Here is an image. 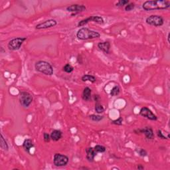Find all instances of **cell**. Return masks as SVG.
<instances>
[{
	"label": "cell",
	"mask_w": 170,
	"mask_h": 170,
	"mask_svg": "<svg viewBox=\"0 0 170 170\" xmlns=\"http://www.w3.org/2000/svg\"><path fill=\"white\" fill-rule=\"evenodd\" d=\"M170 7V1L169 0H150L146 1L142 4V8L145 11L163 10Z\"/></svg>",
	"instance_id": "1"
},
{
	"label": "cell",
	"mask_w": 170,
	"mask_h": 170,
	"mask_svg": "<svg viewBox=\"0 0 170 170\" xmlns=\"http://www.w3.org/2000/svg\"><path fill=\"white\" fill-rule=\"evenodd\" d=\"M76 35L78 39L85 41L99 38L100 34L99 32L93 31L89 28L82 27L77 32Z\"/></svg>",
	"instance_id": "2"
},
{
	"label": "cell",
	"mask_w": 170,
	"mask_h": 170,
	"mask_svg": "<svg viewBox=\"0 0 170 170\" xmlns=\"http://www.w3.org/2000/svg\"><path fill=\"white\" fill-rule=\"evenodd\" d=\"M35 69L37 72L43 73L47 76L53 74L54 70L49 63L45 60H39L35 64Z\"/></svg>",
	"instance_id": "3"
},
{
	"label": "cell",
	"mask_w": 170,
	"mask_h": 170,
	"mask_svg": "<svg viewBox=\"0 0 170 170\" xmlns=\"http://www.w3.org/2000/svg\"><path fill=\"white\" fill-rule=\"evenodd\" d=\"M69 161V158L66 155L56 153L53 156V164L56 167L61 168L66 166Z\"/></svg>",
	"instance_id": "4"
},
{
	"label": "cell",
	"mask_w": 170,
	"mask_h": 170,
	"mask_svg": "<svg viewBox=\"0 0 170 170\" xmlns=\"http://www.w3.org/2000/svg\"><path fill=\"white\" fill-rule=\"evenodd\" d=\"M27 40V37H16L11 39L7 44V47L11 51H17L20 49L21 45Z\"/></svg>",
	"instance_id": "5"
},
{
	"label": "cell",
	"mask_w": 170,
	"mask_h": 170,
	"mask_svg": "<svg viewBox=\"0 0 170 170\" xmlns=\"http://www.w3.org/2000/svg\"><path fill=\"white\" fill-rule=\"evenodd\" d=\"M146 22L147 24L154 26V27H161L164 24V18L157 15H152L146 18Z\"/></svg>",
	"instance_id": "6"
},
{
	"label": "cell",
	"mask_w": 170,
	"mask_h": 170,
	"mask_svg": "<svg viewBox=\"0 0 170 170\" xmlns=\"http://www.w3.org/2000/svg\"><path fill=\"white\" fill-rule=\"evenodd\" d=\"M33 96L28 92H21L20 94V103L21 107L27 108L33 102Z\"/></svg>",
	"instance_id": "7"
},
{
	"label": "cell",
	"mask_w": 170,
	"mask_h": 170,
	"mask_svg": "<svg viewBox=\"0 0 170 170\" xmlns=\"http://www.w3.org/2000/svg\"><path fill=\"white\" fill-rule=\"evenodd\" d=\"M89 22H94V23H96V24H103L104 23V20L103 17L99 16H90L87 18H85V19H84V20H81V21H79L77 27H82V26H84L87 24H89Z\"/></svg>",
	"instance_id": "8"
},
{
	"label": "cell",
	"mask_w": 170,
	"mask_h": 170,
	"mask_svg": "<svg viewBox=\"0 0 170 170\" xmlns=\"http://www.w3.org/2000/svg\"><path fill=\"white\" fill-rule=\"evenodd\" d=\"M136 134H144L146 139H149V140H152L155 138L154 132L153 129L151 127L146 126L143 128H139L134 131Z\"/></svg>",
	"instance_id": "9"
},
{
	"label": "cell",
	"mask_w": 170,
	"mask_h": 170,
	"mask_svg": "<svg viewBox=\"0 0 170 170\" xmlns=\"http://www.w3.org/2000/svg\"><path fill=\"white\" fill-rule=\"evenodd\" d=\"M139 115L150 120L156 121L157 120V116L148 107H142L139 110Z\"/></svg>",
	"instance_id": "10"
},
{
	"label": "cell",
	"mask_w": 170,
	"mask_h": 170,
	"mask_svg": "<svg viewBox=\"0 0 170 170\" xmlns=\"http://www.w3.org/2000/svg\"><path fill=\"white\" fill-rule=\"evenodd\" d=\"M56 25H57V21L53 20V19H50V20H46V21L40 23V24H37L35 26V29H38V30L45 29L53 27Z\"/></svg>",
	"instance_id": "11"
},
{
	"label": "cell",
	"mask_w": 170,
	"mask_h": 170,
	"mask_svg": "<svg viewBox=\"0 0 170 170\" xmlns=\"http://www.w3.org/2000/svg\"><path fill=\"white\" fill-rule=\"evenodd\" d=\"M86 9V7L84 5L80 4H73L67 7V11L69 12L73 13V15H76L80 12L85 11Z\"/></svg>",
	"instance_id": "12"
},
{
	"label": "cell",
	"mask_w": 170,
	"mask_h": 170,
	"mask_svg": "<svg viewBox=\"0 0 170 170\" xmlns=\"http://www.w3.org/2000/svg\"><path fill=\"white\" fill-rule=\"evenodd\" d=\"M94 99L95 101V106H94V110L98 114H100L104 112V108L100 103V97L99 94L94 95Z\"/></svg>",
	"instance_id": "13"
},
{
	"label": "cell",
	"mask_w": 170,
	"mask_h": 170,
	"mask_svg": "<svg viewBox=\"0 0 170 170\" xmlns=\"http://www.w3.org/2000/svg\"><path fill=\"white\" fill-rule=\"evenodd\" d=\"M86 152V160L89 162H90V163H92L94 161V157L96 156L97 155V152L94 150V148H92V147H89V148H87L85 150Z\"/></svg>",
	"instance_id": "14"
},
{
	"label": "cell",
	"mask_w": 170,
	"mask_h": 170,
	"mask_svg": "<svg viewBox=\"0 0 170 170\" xmlns=\"http://www.w3.org/2000/svg\"><path fill=\"white\" fill-rule=\"evenodd\" d=\"M98 48L99 49L100 51L104 52L105 54H109L110 53L111 45L109 41H103V42H100L97 45Z\"/></svg>",
	"instance_id": "15"
},
{
	"label": "cell",
	"mask_w": 170,
	"mask_h": 170,
	"mask_svg": "<svg viewBox=\"0 0 170 170\" xmlns=\"http://www.w3.org/2000/svg\"><path fill=\"white\" fill-rule=\"evenodd\" d=\"M82 99L84 101L89 102L92 100V90L86 86L84 89L82 94Z\"/></svg>",
	"instance_id": "16"
},
{
	"label": "cell",
	"mask_w": 170,
	"mask_h": 170,
	"mask_svg": "<svg viewBox=\"0 0 170 170\" xmlns=\"http://www.w3.org/2000/svg\"><path fill=\"white\" fill-rule=\"evenodd\" d=\"M34 146H34V143L32 141V139H25L24 143H23V148H24L26 152H27L29 154H31L30 153V150H31V149L33 148Z\"/></svg>",
	"instance_id": "17"
},
{
	"label": "cell",
	"mask_w": 170,
	"mask_h": 170,
	"mask_svg": "<svg viewBox=\"0 0 170 170\" xmlns=\"http://www.w3.org/2000/svg\"><path fill=\"white\" fill-rule=\"evenodd\" d=\"M51 139L52 141L57 142L63 137V132L60 130H54L51 133Z\"/></svg>",
	"instance_id": "18"
},
{
	"label": "cell",
	"mask_w": 170,
	"mask_h": 170,
	"mask_svg": "<svg viewBox=\"0 0 170 170\" xmlns=\"http://www.w3.org/2000/svg\"><path fill=\"white\" fill-rule=\"evenodd\" d=\"M81 80L82 82H86L89 81L92 83H94L96 81V77L91 74H85L83 75L81 78Z\"/></svg>",
	"instance_id": "19"
},
{
	"label": "cell",
	"mask_w": 170,
	"mask_h": 170,
	"mask_svg": "<svg viewBox=\"0 0 170 170\" xmlns=\"http://www.w3.org/2000/svg\"><path fill=\"white\" fill-rule=\"evenodd\" d=\"M0 146H1V148L5 151V152H7L9 150V146L8 143H7V141L5 140V138L3 137V136L2 134H1V141H0Z\"/></svg>",
	"instance_id": "20"
},
{
	"label": "cell",
	"mask_w": 170,
	"mask_h": 170,
	"mask_svg": "<svg viewBox=\"0 0 170 170\" xmlns=\"http://www.w3.org/2000/svg\"><path fill=\"white\" fill-rule=\"evenodd\" d=\"M89 118L92 121H94V122H99L104 119V116L99 114H91L89 116Z\"/></svg>",
	"instance_id": "21"
},
{
	"label": "cell",
	"mask_w": 170,
	"mask_h": 170,
	"mask_svg": "<svg viewBox=\"0 0 170 170\" xmlns=\"http://www.w3.org/2000/svg\"><path fill=\"white\" fill-rule=\"evenodd\" d=\"M120 92V89L118 85H116L114 86V87H113L111 90L110 91V95L112 96H118V94Z\"/></svg>",
	"instance_id": "22"
},
{
	"label": "cell",
	"mask_w": 170,
	"mask_h": 170,
	"mask_svg": "<svg viewBox=\"0 0 170 170\" xmlns=\"http://www.w3.org/2000/svg\"><path fill=\"white\" fill-rule=\"evenodd\" d=\"M63 71L66 73H71L74 71V67L71 65L69 63H67L63 67Z\"/></svg>",
	"instance_id": "23"
},
{
	"label": "cell",
	"mask_w": 170,
	"mask_h": 170,
	"mask_svg": "<svg viewBox=\"0 0 170 170\" xmlns=\"http://www.w3.org/2000/svg\"><path fill=\"white\" fill-rule=\"evenodd\" d=\"M94 149L97 153H104V152H106V150H107L106 147H104L103 146L99 145V144L96 145L95 146H94Z\"/></svg>",
	"instance_id": "24"
},
{
	"label": "cell",
	"mask_w": 170,
	"mask_h": 170,
	"mask_svg": "<svg viewBox=\"0 0 170 170\" xmlns=\"http://www.w3.org/2000/svg\"><path fill=\"white\" fill-rule=\"evenodd\" d=\"M136 152L138 154L139 156L141 157H146V156H147V155H148V152H147V151L143 148L136 149Z\"/></svg>",
	"instance_id": "25"
},
{
	"label": "cell",
	"mask_w": 170,
	"mask_h": 170,
	"mask_svg": "<svg viewBox=\"0 0 170 170\" xmlns=\"http://www.w3.org/2000/svg\"><path fill=\"white\" fill-rule=\"evenodd\" d=\"M122 123H123V118L121 116H120L118 119L112 121L111 122L112 124H114V125H117V126H122Z\"/></svg>",
	"instance_id": "26"
},
{
	"label": "cell",
	"mask_w": 170,
	"mask_h": 170,
	"mask_svg": "<svg viewBox=\"0 0 170 170\" xmlns=\"http://www.w3.org/2000/svg\"><path fill=\"white\" fill-rule=\"evenodd\" d=\"M129 3H130L129 0H120V1H118L116 3V5L117 7H124V6H126Z\"/></svg>",
	"instance_id": "27"
},
{
	"label": "cell",
	"mask_w": 170,
	"mask_h": 170,
	"mask_svg": "<svg viewBox=\"0 0 170 170\" xmlns=\"http://www.w3.org/2000/svg\"><path fill=\"white\" fill-rule=\"evenodd\" d=\"M135 8V4L134 3H129L128 4H127L125 7H124V9L126 11H131L132 10H133Z\"/></svg>",
	"instance_id": "28"
},
{
	"label": "cell",
	"mask_w": 170,
	"mask_h": 170,
	"mask_svg": "<svg viewBox=\"0 0 170 170\" xmlns=\"http://www.w3.org/2000/svg\"><path fill=\"white\" fill-rule=\"evenodd\" d=\"M51 135L49 134L47 132H44L43 133V140L45 142L48 143L51 141Z\"/></svg>",
	"instance_id": "29"
},
{
	"label": "cell",
	"mask_w": 170,
	"mask_h": 170,
	"mask_svg": "<svg viewBox=\"0 0 170 170\" xmlns=\"http://www.w3.org/2000/svg\"><path fill=\"white\" fill-rule=\"evenodd\" d=\"M157 137L160 138V139H168V137H166L163 134V132H162V131L161 130H158L157 132Z\"/></svg>",
	"instance_id": "30"
},
{
	"label": "cell",
	"mask_w": 170,
	"mask_h": 170,
	"mask_svg": "<svg viewBox=\"0 0 170 170\" xmlns=\"http://www.w3.org/2000/svg\"><path fill=\"white\" fill-rule=\"evenodd\" d=\"M136 168L138 170H142V169H144V166L142 165V164H138V165H137Z\"/></svg>",
	"instance_id": "31"
},
{
	"label": "cell",
	"mask_w": 170,
	"mask_h": 170,
	"mask_svg": "<svg viewBox=\"0 0 170 170\" xmlns=\"http://www.w3.org/2000/svg\"><path fill=\"white\" fill-rule=\"evenodd\" d=\"M169 35H170V33H168V41L169 43Z\"/></svg>",
	"instance_id": "32"
},
{
	"label": "cell",
	"mask_w": 170,
	"mask_h": 170,
	"mask_svg": "<svg viewBox=\"0 0 170 170\" xmlns=\"http://www.w3.org/2000/svg\"><path fill=\"white\" fill-rule=\"evenodd\" d=\"M81 169H89V168H86V167H81Z\"/></svg>",
	"instance_id": "33"
}]
</instances>
